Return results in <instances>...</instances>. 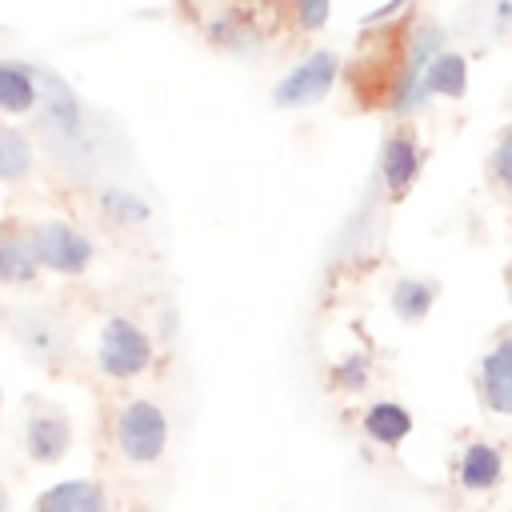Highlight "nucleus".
Returning <instances> with one entry per match:
<instances>
[{"instance_id": "1", "label": "nucleus", "mask_w": 512, "mask_h": 512, "mask_svg": "<svg viewBox=\"0 0 512 512\" xmlns=\"http://www.w3.org/2000/svg\"><path fill=\"white\" fill-rule=\"evenodd\" d=\"M116 448L128 464H156L168 448V416L156 400L132 396L116 412Z\"/></svg>"}, {"instance_id": "2", "label": "nucleus", "mask_w": 512, "mask_h": 512, "mask_svg": "<svg viewBox=\"0 0 512 512\" xmlns=\"http://www.w3.org/2000/svg\"><path fill=\"white\" fill-rule=\"evenodd\" d=\"M152 336L128 320V316H108L104 328H100V340H96V364L108 380H136L152 368Z\"/></svg>"}, {"instance_id": "3", "label": "nucleus", "mask_w": 512, "mask_h": 512, "mask_svg": "<svg viewBox=\"0 0 512 512\" xmlns=\"http://www.w3.org/2000/svg\"><path fill=\"white\" fill-rule=\"evenodd\" d=\"M8 332L16 348L36 364H56L68 356V324L48 304H20L8 312Z\"/></svg>"}, {"instance_id": "4", "label": "nucleus", "mask_w": 512, "mask_h": 512, "mask_svg": "<svg viewBox=\"0 0 512 512\" xmlns=\"http://www.w3.org/2000/svg\"><path fill=\"white\" fill-rule=\"evenodd\" d=\"M336 76H340V56L332 48H316L276 80L272 104L276 108H312L332 92Z\"/></svg>"}, {"instance_id": "5", "label": "nucleus", "mask_w": 512, "mask_h": 512, "mask_svg": "<svg viewBox=\"0 0 512 512\" xmlns=\"http://www.w3.org/2000/svg\"><path fill=\"white\" fill-rule=\"evenodd\" d=\"M28 232H32V248L40 256V264L48 272H56V276H80L96 260L92 240L68 220H40Z\"/></svg>"}, {"instance_id": "6", "label": "nucleus", "mask_w": 512, "mask_h": 512, "mask_svg": "<svg viewBox=\"0 0 512 512\" xmlns=\"http://www.w3.org/2000/svg\"><path fill=\"white\" fill-rule=\"evenodd\" d=\"M72 448V420L52 404H28L24 416V456L32 464H60Z\"/></svg>"}, {"instance_id": "7", "label": "nucleus", "mask_w": 512, "mask_h": 512, "mask_svg": "<svg viewBox=\"0 0 512 512\" xmlns=\"http://www.w3.org/2000/svg\"><path fill=\"white\" fill-rule=\"evenodd\" d=\"M476 396L492 416H512V328H504L480 356Z\"/></svg>"}, {"instance_id": "8", "label": "nucleus", "mask_w": 512, "mask_h": 512, "mask_svg": "<svg viewBox=\"0 0 512 512\" xmlns=\"http://www.w3.org/2000/svg\"><path fill=\"white\" fill-rule=\"evenodd\" d=\"M424 168V148L416 140L412 128H392L380 144V180L388 188V196H408V188L420 180Z\"/></svg>"}, {"instance_id": "9", "label": "nucleus", "mask_w": 512, "mask_h": 512, "mask_svg": "<svg viewBox=\"0 0 512 512\" xmlns=\"http://www.w3.org/2000/svg\"><path fill=\"white\" fill-rule=\"evenodd\" d=\"M40 272L44 264L32 248V232L16 228L12 220L0 224V288H28L36 284Z\"/></svg>"}, {"instance_id": "10", "label": "nucleus", "mask_w": 512, "mask_h": 512, "mask_svg": "<svg viewBox=\"0 0 512 512\" xmlns=\"http://www.w3.org/2000/svg\"><path fill=\"white\" fill-rule=\"evenodd\" d=\"M504 480V452L492 440H472L464 444L456 460V484L468 492H488Z\"/></svg>"}, {"instance_id": "11", "label": "nucleus", "mask_w": 512, "mask_h": 512, "mask_svg": "<svg viewBox=\"0 0 512 512\" xmlns=\"http://www.w3.org/2000/svg\"><path fill=\"white\" fill-rule=\"evenodd\" d=\"M36 512H108V492L88 476H72L44 488L36 496Z\"/></svg>"}, {"instance_id": "12", "label": "nucleus", "mask_w": 512, "mask_h": 512, "mask_svg": "<svg viewBox=\"0 0 512 512\" xmlns=\"http://www.w3.org/2000/svg\"><path fill=\"white\" fill-rule=\"evenodd\" d=\"M424 100L428 96H444V100H464L468 96V56L456 48H444L428 60L424 80H420Z\"/></svg>"}, {"instance_id": "13", "label": "nucleus", "mask_w": 512, "mask_h": 512, "mask_svg": "<svg viewBox=\"0 0 512 512\" xmlns=\"http://www.w3.org/2000/svg\"><path fill=\"white\" fill-rule=\"evenodd\" d=\"M40 108V76L36 64H20V60H0V112L8 116H24Z\"/></svg>"}, {"instance_id": "14", "label": "nucleus", "mask_w": 512, "mask_h": 512, "mask_svg": "<svg viewBox=\"0 0 512 512\" xmlns=\"http://www.w3.org/2000/svg\"><path fill=\"white\" fill-rule=\"evenodd\" d=\"M360 428H364V436H368L372 444L396 448V444H404V440L412 436V412H408L404 404H396V400H376V404L364 408Z\"/></svg>"}, {"instance_id": "15", "label": "nucleus", "mask_w": 512, "mask_h": 512, "mask_svg": "<svg viewBox=\"0 0 512 512\" xmlns=\"http://www.w3.org/2000/svg\"><path fill=\"white\" fill-rule=\"evenodd\" d=\"M436 300H440V284L428 276H400L388 292V304H392L396 320H404V324H420Z\"/></svg>"}, {"instance_id": "16", "label": "nucleus", "mask_w": 512, "mask_h": 512, "mask_svg": "<svg viewBox=\"0 0 512 512\" xmlns=\"http://www.w3.org/2000/svg\"><path fill=\"white\" fill-rule=\"evenodd\" d=\"M32 140L16 124H0V184H20L32 176Z\"/></svg>"}, {"instance_id": "17", "label": "nucleus", "mask_w": 512, "mask_h": 512, "mask_svg": "<svg viewBox=\"0 0 512 512\" xmlns=\"http://www.w3.org/2000/svg\"><path fill=\"white\" fill-rule=\"evenodd\" d=\"M484 176H488V188L512 204V124H504L488 148V160H484Z\"/></svg>"}, {"instance_id": "18", "label": "nucleus", "mask_w": 512, "mask_h": 512, "mask_svg": "<svg viewBox=\"0 0 512 512\" xmlns=\"http://www.w3.org/2000/svg\"><path fill=\"white\" fill-rule=\"evenodd\" d=\"M208 36H212V44H220V48H228V52H240V48H248V44L256 40V24H252L240 8H224V12L208 24Z\"/></svg>"}, {"instance_id": "19", "label": "nucleus", "mask_w": 512, "mask_h": 512, "mask_svg": "<svg viewBox=\"0 0 512 512\" xmlns=\"http://www.w3.org/2000/svg\"><path fill=\"white\" fill-rule=\"evenodd\" d=\"M100 208L116 220V224H144L148 220V204L136 196V192H124V188H108L100 196Z\"/></svg>"}, {"instance_id": "20", "label": "nucleus", "mask_w": 512, "mask_h": 512, "mask_svg": "<svg viewBox=\"0 0 512 512\" xmlns=\"http://www.w3.org/2000/svg\"><path fill=\"white\" fill-rule=\"evenodd\" d=\"M368 376H372V360H368L364 352H352L348 360H340V364L332 368V384L344 388V392H360V388L368 384Z\"/></svg>"}, {"instance_id": "21", "label": "nucleus", "mask_w": 512, "mask_h": 512, "mask_svg": "<svg viewBox=\"0 0 512 512\" xmlns=\"http://www.w3.org/2000/svg\"><path fill=\"white\" fill-rule=\"evenodd\" d=\"M332 16V0H296V24L304 32H320Z\"/></svg>"}, {"instance_id": "22", "label": "nucleus", "mask_w": 512, "mask_h": 512, "mask_svg": "<svg viewBox=\"0 0 512 512\" xmlns=\"http://www.w3.org/2000/svg\"><path fill=\"white\" fill-rule=\"evenodd\" d=\"M412 0H388V4H380V8H372L368 16H364V24H384V20H392L396 12H404Z\"/></svg>"}, {"instance_id": "23", "label": "nucleus", "mask_w": 512, "mask_h": 512, "mask_svg": "<svg viewBox=\"0 0 512 512\" xmlns=\"http://www.w3.org/2000/svg\"><path fill=\"white\" fill-rule=\"evenodd\" d=\"M0 512H12V492L4 484V476H0Z\"/></svg>"}, {"instance_id": "24", "label": "nucleus", "mask_w": 512, "mask_h": 512, "mask_svg": "<svg viewBox=\"0 0 512 512\" xmlns=\"http://www.w3.org/2000/svg\"><path fill=\"white\" fill-rule=\"evenodd\" d=\"M504 284H508V296H512V260H508V268H504Z\"/></svg>"}, {"instance_id": "25", "label": "nucleus", "mask_w": 512, "mask_h": 512, "mask_svg": "<svg viewBox=\"0 0 512 512\" xmlns=\"http://www.w3.org/2000/svg\"><path fill=\"white\" fill-rule=\"evenodd\" d=\"M0 328H8V308H0Z\"/></svg>"}, {"instance_id": "26", "label": "nucleus", "mask_w": 512, "mask_h": 512, "mask_svg": "<svg viewBox=\"0 0 512 512\" xmlns=\"http://www.w3.org/2000/svg\"><path fill=\"white\" fill-rule=\"evenodd\" d=\"M260 4H288V0H260ZM296 4V0H292Z\"/></svg>"}, {"instance_id": "27", "label": "nucleus", "mask_w": 512, "mask_h": 512, "mask_svg": "<svg viewBox=\"0 0 512 512\" xmlns=\"http://www.w3.org/2000/svg\"><path fill=\"white\" fill-rule=\"evenodd\" d=\"M0 400H4V392H0Z\"/></svg>"}]
</instances>
